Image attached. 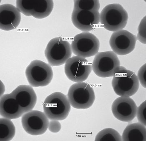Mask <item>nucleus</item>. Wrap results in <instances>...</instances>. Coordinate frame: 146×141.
Instances as JSON below:
<instances>
[{"instance_id":"obj_9","label":"nucleus","mask_w":146,"mask_h":141,"mask_svg":"<svg viewBox=\"0 0 146 141\" xmlns=\"http://www.w3.org/2000/svg\"><path fill=\"white\" fill-rule=\"evenodd\" d=\"M65 73L68 79L76 83L83 82L89 77L92 70V66L86 59L73 57L65 63Z\"/></svg>"},{"instance_id":"obj_13","label":"nucleus","mask_w":146,"mask_h":141,"mask_svg":"<svg viewBox=\"0 0 146 141\" xmlns=\"http://www.w3.org/2000/svg\"><path fill=\"white\" fill-rule=\"evenodd\" d=\"M137 109L136 103L129 97H119L115 99L111 106V111L114 117L119 121L127 122L135 119Z\"/></svg>"},{"instance_id":"obj_7","label":"nucleus","mask_w":146,"mask_h":141,"mask_svg":"<svg viewBox=\"0 0 146 141\" xmlns=\"http://www.w3.org/2000/svg\"><path fill=\"white\" fill-rule=\"evenodd\" d=\"M26 76L29 84L34 87H44L51 83L53 72L50 65L41 60H33L28 66Z\"/></svg>"},{"instance_id":"obj_24","label":"nucleus","mask_w":146,"mask_h":141,"mask_svg":"<svg viewBox=\"0 0 146 141\" xmlns=\"http://www.w3.org/2000/svg\"><path fill=\"white\" fill-rule=\"evenodd\" d=\"M146 65L144 64L141 67L138 72L137 78L143 87L146 88Z\"/></svg>"},{"instance_id":"obj_21","label":"nucleus","mask_w":146,"mask_h":141,"mask_svg":"<svg viewBox=\"0 0 146 141\" xmlns=\"http://www.w3.org/2000/svg\"><path fill=\"white\" fill-rule=\"evenodd\" d=\"M100 7L99 1H74L75 10L99 11Z\"/></svg>"},{"instance_id":"obj_18","label":"nucleus","mask_w":146,"mask_h":141,"mask_svg":"<svg viewBox=\"0 0 146 141\" xmlns=\"http://www.w3.org/2000/svg\"><path fill=\"white\" fill-rule=\"evenodd\" d=\"M122 141H146L145 126L140 123L128 125L122 134Z\"/></svg>"},{"instance_id":"obj_5","label":"nucleus","mask_w":146,"mask_h":141,"mask_svg":"<svg viewBox=\"0 0 146 141\" xmlns=\"http://www.w3.org/2000/svg\"><path fill=\"white\" fill-rule=\"evenodd\" d=\"M67 98L71 106L76 109L90 108L95 100V95L92 87L85 82L76 83L71 86Z\"/></svg>"},{"instance_id":"obj_14","label":"nucleus","mask_w":146,"mask_h":141,"mask_svg":"<svg viewBox=\"0 0 146 141\" xmlns=\"http://www.w3.org/2000/svg\"><path fill=\"white\" fill-rule=\"evenodd\" d=\"M72 20L74 26L80 30L89 32L95 28L100 22L98 11L73 10Z\"/></svg>"},{"instance_id":"obj_23","label":"nucleus","mask_w":146,"mask_h":141,"mask_svg":"<svg viewBox=\"0 0 146 141\" xmlns=\"http://www.w3.org/2000/svg\"><path fill=\"white\" fill-rule=\"evenodd\" d=\"M146 101H145L137 108V115L140 123L146 126Z\"/></svg>"},{"instance_id":"obj_19","label":"nucleus","mask_w":146,"mask_h":141,"mask_svg":"<svg viewBox=\"0 0 146 141\" xmlns=\"http://www.w3.org/2000/svg\"><path fill=\"white\" fill-rule=\"evenodd\" d=\"M16 134V128L11 119L1 118L0 119V140L9 141L13 139Z\"/></svg>"},{"instance_id":"obj_22","label":"nucleus","mask_w":146,"mask_h":141,"mask_svg":"<svg viewBox=\"0 0 146 141\" xmlns=\"http://www.w3.org/2000/svg\"><path fill=\"white\" fill-rule=\"evenodd\" d=\"M146 16L141 20L138 28V33L137 39L142 44L145 45L146 36Z\"/></svg>"},{"instance_id":"obj_15","label":"nucleus","mask_w":146,"mask_h":141,"mask_svg":"<svg viewBox=\"0 0 146 141\" xmlns=\"http://www.w3.org/2000/svg\"><path fill=\"white\" fill-rule=\"evenodd\" d=\"M21 21V14L17 7L10 4L0 6V28L9 31L17 28Z\"/></svg>"},{"instance_id":"obj_8","label":"nucleus","mask_w":146,"mask_h":141,"mask_svg":"<svg viewBox=\"0 0 146 141\" xmlns=\"http://www.w3.org/2000/svg\"><path fill=\"white\" fill-rule=\"evenodd\" d=\"M100 47L99 39L94 34L89 32L76 35L71 45L74 54L85 58L95 55L98 53Z\"/></svg>"},{"instance_id":"obj_17","label":"nucleus","mask_w":146,"mask_h":141,"mask_svg":"<svg viewBox=\"0 0 146 141\" xmlns=\"http://www.w3.org/2000/svg\"><path fill=\"white\" fill-rule=\"evenodd\" d=\"M1 115L4 118L17 119L21 117L24 112L15 98L11 93L1 97Z\"/></svg>"},{"instance_id":"obj_4","label":"nucleus","mask_w":146,"mask_h":141,"mask_svg":"<svg viewBox=\"0 0 146 141\" xmlns=\"http://www.w3.org/2000/svg\"><path fill=\"white\" fill-rule=\"evenodd\" d=\"M71 45L66 40L60 37L52 39L45 50V55L49 65L59 66L64 64L72 55Z\"/></svg>"},{"instance_id":"obj_25","label":"nucleus","mask_w":146,"mask_h":141,"mask_svg":"<svg viewBox=\"0 0 146 141\" xmlns=\"http://www.w3.org/2000/svg\"><path fill=\"white\" fill-rule=\"evenodd\" d=\"M61 128L62 125L58 120H52L48 124V130L51 132H60Z\"/></svg>"},{"instance_id":"obj_20","label":"nucleus","mask_w":146,"mask_h":141,"mask_svg":"<svg viewBox=\"0 0 146 141\" xmlns=\"http://www.w3.org/2000/svg\"><path fill=\"white\" fill-rule=\"evenodd\" d=\"M95 141H121V136L117 131L112 128H106L99 132L96 135Z\"/></svg>"},{"instance_id":"obj_10","label":"nucleus","mask_w":146,"mask_h":141,"mask_svg":"<svg viewBox=\"0 0 146 141\" xmlns=\"http://www.w3.org/2000/svg\"><path fill=\"white\" fill-rule=\"evenodd\" d=\"M23 129L29 134L42 135L48 129V118L45 113L39 111H30L25 113L21 118Z\"/></svg>"},{"instance_id":"obj_12","label":"nucleus","mask_w":146,"mask_h":141,"mask_svg":"<svg viewBox=\"0 0 146 141\" xmlns=\"http://www.w3.org/2000/svg\"><path fill=\"white\" fill-rule=\"evenodd\" d=\"M137 40L135 35L122 29L113 33L110 39V45L116 55H125L134 50Z\"/></svg>"},{"instance_id":"obj_16","label":"nucleus","mask_w":146,"mask_h":141,"mask_svg":"<svg viewBox=\"0 0 146 141\" xmlns=\"http://www.w3.org/2000/svg\"><path fill=\"white\" fill-rule=\"evenodd\" d=\"M24 113L31 111L37 102V96L33 88L29 85H21L11 92Z\"/></svg>"},{"instance_id":"obj_2","label":"nucleus","mask_w":146,"mask_h":141,"mask_svg":"<svg viewBox=\"0 0 146 141\" xmlns=\"http://www.w3.org/2000/svg\"><path fill=\"white\" fill-rule=\"evenodd\" d=\"M43 108L48 119L62 121L67 118L71 108L67 96L61 92H57L46 98Z\"/></svg>"},{"instance_id":"obj_11","label":"nucleus","mask_w":146,"mask_h":141,"mask_svg":"<svg viewBox=\"0 0 146 141\" xmlns=\"http://www.w3.org/2000/svg\"><path fill=\"white\" fill-rule=\"evenodd\" d=\"M17 7L25 16L42 19L48 17L54 8L53 1H17Z\"/></svg>"},{"instance_id":"obj_6","label":"nucleus","mask_w":146,"mask_h":141,"mask_svg":"<svg viewBox=\"0 0 146 141\" xmlns=\"http://www.w3.org/2000/svg\"><path fill=\"white\" fill-rule=\"evenodd\" d=\"M120 67L119 58L112 51L97 53L92 65V68L94 74L102 78L113 77Z\"/></svg>"},{"instance_id":"obj_1","label":"nucleus","mask_w":146,"mask_h":141,"mask_svg":"<svg viewBox=\"0 0 146 141\" xmlns=\"http://www.w3.org/2000/svg\"><path fill=\"white\" fill-rule=\"evenodd\" d=\"M128 19L127 12L118 3L107 5L100 13V22L109 31L115 32L123 29L127 25Z\"/></svg>"},{"instance_id":"obj_3","label":"nucleus","mask_w":146,"mask_h":141,"mask_svg":"<svg viewBox=\"0 0 146 141\" xmlns=\"http://www.w3.org/2000/svg\"><path fill=\"white\" fill-rule=\"evenodd\" d=\"M111 84L116 94L130 97L137 92L139 82L135 73L121 66L119 70L113 76Z\"/></svg>"}]
</instances>
